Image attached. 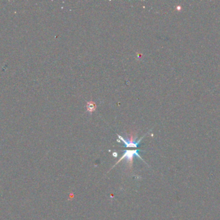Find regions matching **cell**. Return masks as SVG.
<instances>
[{
    "label": "cell",
    "mask_w": 220,
    "mask_h": 220,
    "mask_svg": "<svg viewBox=\"0 0 220 220\" xmlns=\"http://www.w3.org/2000/svg\"><path fill=\"white\" fill-rule=\"evenodd\" d=\"M117 136H118V138L121 139V140L123 141L124 144V147H126V148H137L138 147V145L140 143V142L141 141L142 139H143L144 137V136H143V137H142L140 139H139L138 141H135V140H133V139H127V140H126V139H124L120 135L117 134Z\"/></svg>",
    "instance_id": "cell-2"
},
{
    "label": "cell",
    "mask_w": 220,
    "mask_h": 220,
    "mask_svg": "<svg viewBox=\"0 0 220 220\" xmlns=\"http://www.w3.org/2000/svg\"><path fill=\"white\" fill-rule=\"evenodd\" d=\"M122 151L124 152V155L122 156V157H120L119 160L117 162V163H116V164L113 166V168L115 165H117L118 163L123 159H126L129 164V167H132L133 162V157H134L135 156L138 157V158L140 159L141 160H143V159L142 158L141 156L139 155V152H140L139 150H122Z\"/></svg>",
    "instance_id": "cell-1"
}]
</instances>
